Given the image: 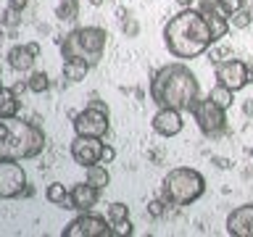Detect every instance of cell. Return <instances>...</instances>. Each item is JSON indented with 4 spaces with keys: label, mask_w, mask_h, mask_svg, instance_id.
<instances>
[{
    "label": "cell",
    "mask_w": 253,
    "mask_h": 237,
    "mask_svg": "<svg viewBox=\"0 0 253 237\" xmlns=\"http://www.w3.org/2000/svg\"><path fill=\"white\" fill-rule=\"evenodd\" d=\"M164 45L174 58L193 61L213 45L206 16L198 8H182L164 27Z\"/></svg>",
    "instance_id": "1"
},
{
    "label": "cell",
    "mask_w": 253,
    "mask_h": 237,
    "mask_svg": "<svg viewBox=\"0 0 253 237\" xmlns=\"http://www.w3.org/2000/svg\"><path fill=\"white\" fill-rule=\"evenodd\" d=\"M198 98H201V84L185 63H166L150 79V100L158 108L190 111Z\"/></svg>",
    "instance_id": "2"
},
{
    "label": "cell",
    "mask_w": 253,
    "mask_h": 237,
    "mask_svg": "<svg viewBox=\"0 0 253 237\" xmlns=\"http://www.w3.org/2000/svg\"><path fill=\"white\" fill-rule=\"evenodd\" d=\"M47 137L37 124L19 116H0V161H29L45 150Z\"/></svg>",
    "instance_id": "3"
},
{
    "label": "cell",
    "mask_w": 253,
    "mask_h": 237,
    "mask_svg": "<svg viewBox=\"0 0 253 237\" xmlns=\"http://www.w3.org/2000/svg\"><path fill=\"white\" fill-rule=\"evenodd\" d=\"M106 42H108V32L103 27H77L63 40H58L63 61H84L90 66L100 63Z\"/></svg>",
    "instance_id": "4"
},
{
    "label": "cell",
    "mask_w": 253,
    "mask_h": 237,
    "mask_svg": "<svg viewBox=\"0 0 253 237\" xmlns=\"http://www.w3.org/2000/svg\"><path fill=\"white\" fill-rule=\"evenodd\" d=\"M203 195H206V177L198 169H190V166L169 169V174L161 182V198L174 208L201 200Z\"/></svg>",
    "instance_id": "5"
},
{
    "label": "cell",
    "mask_w": 253,
    "mask_h": 237,
    "mask_svg": "<svg viewBox=\"0 0 253 237\" xmlns=\"http://www.w3.org/2000/svg\"><path fill=\"white\" fill-rule=\"evenodd\" d=\"M190 114H193L198 129H201L206 137H219V134H224V129H227V111L219 108L209 95H206V98H198L193 103V108H190Z\"/></svg>",
    "instance_id": "6"
},
{
    "label": "cell",
    "mask_w": 253,
    "mask_h": 237,
    "mask_svg": "<svg viewBox=\"0 0 253 237\" xmlns=\"http://www.w3.org/2000/svg\"><path fill=\"white\" fill-rule=\"evenodd\" d=\"M74 132L82 137H106L108 134V108L103 106H87L79 114H74Z\"/></svg>",
    "instance_id": "7"
},
{
    "label": "cell",
    "mask_w": 253,
    "mask_h": 237,
    "mask_svg": "<svg viewBox=\"0 0 253 237\" xmlns=\"http://www.w3.org/2000/svg\"><path fill=\"white\" fill-rule=\"evenodd\" d=\"M111 221H106L103 216H95L90 211H82L77 219H71L63 235L66 237H114V229L108 227Z\"/></svg>",
    "instance_id": "8"
},
{
    "label": "cell",
    "mask_w": 253,
    "mask_h": 237,
    "mask_svg": "<svg viewBox=\"0 0 253 237\" xmlns=\"http://www.w3.org/2000/svg\"><path fill=\"white\" fill-rule=\"evenodd\" d=\"M27 190V171L21 161H0V200L21 198Z\"/></svg>",
    "instance_id": "9"
},
{
    "label": "cell",
    "mask_w": 253,
    "mask_h": 237,
    "mask_svg": "<svg viewBox=\"0 0 253 237\" xmlns=\"http://www.w3.org/2000/svg\"><path fill=\"white\" fill-rule=\"evenodd\" d=\"M213 74H216V82L229 87L232 92H240L245 87L251 84V71H248V63L240 61V58H227L216 63V69H213Z\"/></svg>",
    "instance_id": "10"
},
{
    "label": "cell",
    "mask_w": 253,
    "mask_h": 237,
    "mask_svg": "<svg viewBox=\"0 0 253 237\" xmlns=\"http://www.w3.org/2000/svg\"><path fill=\"white\" fill-rule=\"evenodd\" d=\"M103 145H106L103 137H82V134H77L74 142H71V158H74V163L87 169L92 163H100Z\"/></svg>",
    "instance_id": "11"
},
{
    "label": "cell",
    "mask_w": 253,
    "mask_h": 237,
    "mask_svg": "<svg viewBox=\"0 0 253 237\" xmlns=\"http://www.w3.org/2000/svg\"><path fill=\"white\" fill-rule=\"evenodd\" d=\"M150 126L161 137H177L185 129V118H182V111L177 108H158L153 118H150Z\"/></svg>",
    "instance_id": "12"
},
{
    "label": "cell",
    "mask_w": 253,
    "mask_h": 237,
    "mask_svg": "<svg viewBox=\"0 0 253 237\" xmlns=\"http://www.w3.org/2000/svg\"><path fill=\"white\" fill-rule=\"evenodd\" d=\"M227 235L235 237H253V203H243L229 211L227 216Z\"/></svg>",
    "instance_id": "13"
},
{
    "label": "cell",
    "mask_w": 253,
    "mask_h": 237,
    "mask_svg": "<svg viewBox=\"0 0 253 237\" xmlns=\"http://www.w3.org/2000/svg\"><path fill=\"white\" fill-rule=\"evenodd\" d=\"M100 193L103 190H98L95 185H90V182H79V185H74L69 190V198H71V208L74 211H92L95 205H98L100 200Z\"/></svg>",
    "instance_id": "14"
},
{
    "label": "cell",
    "mask_w": 253,
    "mask_h": 237,
    "mask_svg": "<svg viewBox=\"0 0 253 237\" xmlns=\"http://www.w3.org/2000/svg\"><path fill=\"white\" fill-rule=\"evenodd\" d=\"M37 55H40V45L29 42V45H13L5 58H8V66H11L13 71H29L32 66H35Z\"/></svg>",
    "instance_id": "15"
},
{
    "label": "cell",
    "mask_w": 253,
    "mask_h": 237,
    "mask_svg": "<svg viewBox=\"0 0 253 237\" xmlns=\"http://www.w3.org/2000/svg\"><path fill=\"white\" fill-rule=\"evenodd\" d=\"M0 116H19V92L13 87H0Z\"/></svg>",
    "instance_id": "16"
},
{
    "label": "cell",
    "mask_w": 253,
    "mask_h": 237,
    "mask_svg": "<svg viewBox=\"0 0 253 237\" xmlns=\"http://www.w3.org/2000/svg\"><path fill=\"white\" fill-rule=\"evenodd\" d=\"M84 177H87V182H90V185H95L98 190H106V187L111 185V174H108V169H106L103 163L87 166V169H84Z\"/></svg>",
    "instance_id": "17"
},
{
    "label": "cell",
    "mask_w": 253,
    "mask_h": 237,
    "mask_svg": "<svg viewBox=\"0 0 253 237\" xmlns=\"http://www.w3.org/2000/svg\"><path fill=\"white\" fill-rule=\"evenodd\" d=\"M45 198L50 200L53 205H58V208H71V198H69V190L61 185V182H53V185H47L45 190Z\"/></svg>",
    "instance_id": "18"
},
{
    "label": "cell",
    "mask_w": 253,
    "mask_h": 237,
    "mask_svg": "<svg viewBox=\"0 0 253 237\" xmlns=\"http://www.w3.org/2000/svg\"><path fill=\"white\" fill-rule=\"evenodd\" d=\"M92 66L84 61H63V79L66 82H82Z\"/></svg>",
    "instance_id": "19"
},
{
    "label": "cell",
    "mask_w": 253,
    "mask_h": 237,
    "mask_svg": "<svg viewBox=\"0 0 253 237\" xmlns=\"http://www.w3.org/2000/svg\"><path fill=\"white\" fill-rule=\"evenodd\" d=\"M209 98L216 103L219 108H232V103H235V92L229 90V87H224V84H219L216 82V87H211V92H209Z\"/></svg>",
    "instance_id": "20"
},
{
    "label": "cell",
    "mask_w": 253,
    "mask_h": 237,
    "mask_svg": "<svg viewBox=\"0 0 253 237\" xmlns=\"http://www.w3.org/2000/svg\"><path fill=\"white\" fill-rule=\"evenodd\" d=\"M47 87H50V77H47L45 71H32L29 79H27V90L35 92V95H42Z\"/></svg>",
    "instance_id": "21"
},
{
    "label": "cell",
    "mask_w": 253,
    "mask_h": 237,
    "mask_svg": "<svg viewBox=\"0 0 253 237\" xmlns=\"http://www.w3.org/2000/svg\"><path fill=\"white\" fill-rule=\"evenodd\" d=\"M55 16H58L61 21H74L79 16V0H58Z\"/></svg>",
    "instance_id": "22"
},
{
    "label": "cell",
    "mask_w": 253,
    "mask_h": 237,
    "mask_svg": "<svg viewBox=\"0 0 253 237\" xmlns=\"http://www.w3.org/2000/svg\"><path fill=\"white\" fill-rule=\"evenodd\" d=\"M253 24V8H240L237 13H232L229 16V27L232 29H240V32H245Z\"/></svg>",
    "instance_id": "23"
},
{
    "label": "cell",
    "mask_w": 253,
    "mask_h": 237,
    "mask_svg": "<svg viewBox=\"0 0 253 237\" xmlns=\"http://www.w3.org/2000/svg\"><path fill=\"white\" fill-rule=\"evenodd\" d=\"M106 216L111 221V227L119 224V221H124V219H129V205L126 203H108V208H106Z\"/></svg>",
    "instance_id": "24"
},
{
    "label": "cell",
    "mask_w": 253,
    "mask_h": 237,
    "mask_svg": "<svg viewBox=\"0 0 253 237\" xmlns=\"http://www.w3.org/2000/svg\"><path fill=\"white\" fill-rule=\"evenodd\" d=\"M245 3H248V0H216V5H219V11L227 16H232V13H237L240 11V8H245Z\"/></svg>",
    "instance_id": "25"
},
{
    "label": "cell",
    "mask_w": 253,
    "mask_h": 237,
    "mask_svg": "<svg viewBox=\"0 0 253 237\" xmlns=\"http://www.w3.org/2000/svg\"><path fill=\"white\" fill-rule=\"evenodd\" d=\"M227 58H232V47L213 42L211 45V63H221V61H227Z\"/></svg>",
    "instance_id": "26"
},
{
    "label": "cell",
    "mask_w": 253,
    "mask_h": 237,
    "mask_svg": "<svg viewBox=\"0 0 253 237\" xmlns=\"http://www.w3.org/2000/svg\"><path fill=\"white\" fill-rule=\"evenodd\" d=\"M166 208H169V203L164 200V198H156V200H150L148 203V216H153V219H161Z\"/></svg>",
    "instance_id": "27"
},
{
    "label": "cell",
    "mask_w": 253,
    "mask_h": 237,
    "mask_svg": "<svg viewBox=\"0 0 253 237\" xmlns=\"http://www.w3.org/2000/svg\"><path fill=\"white\" fill-rule=\"evenodd\" d=\"M122 29L126 32V37H137V32H140V27H137V21L132 19V13H124L122 11Z\"/></svg>",
    "instance_id": "28"
},
{
    "label": "cell",
    "mask_w": 253,
    "mask_h": 237,
    "mask_svg": "<svg viewBox=\"0 0 253 237\" xmlns=\"http://www.w3.org/2000/svg\"><path fill=\"white\" fill-rule=\"evenodd\" d=\"M114 235H132L134 232V227H132V221L129 219H124V221H119V224H114Z\"/></svg>",
    "instance_id": "29"
},
{
    "label": "cell",
    "mask_w": 253,
    "mask_h": 237,
    "mask_svg": "<svg viewBox=\"0 0 253 237\" xmlns=\"http://www.w3.org/2000/svg\"><path fill=\"white\" fill-rule=\"evenodd\" d=\"M114 158H116V150L111 148V145H103V158H100V163H114Z\"/></svg>",
    "instance_id": "30"
},
{
    "label": "cell",
    "mask_w": 253,
    "mask_h": 237,
    "mask_svg": "<svg viewBox=\"0 0 253 237\" xmlns=\"http://www.w3.org/2000/svg\"><path fill=\"white\" fill-rule=\"evenodd\" d=\"M211 161H213V163H216V166H219V169H232V161H229V158H219V156H213V158H211Z\"/></svg>",
    "instance_id": "31"
},
{
    "label": "cell",
    "mask_w": 253,
    "mask_h": 237,
    "mask_svg": "<svg viewBox=\"0 0 253 237\" xmlns=\"http://www.w3.org/2000/svg\"><path fill=\"white\" fill-rule=\"evenodd\" d=\"M27 3H29V0H8V5H11L13 11H24V8H27Z\"/></svg>",
    "instance_id": "32"
},
{
    "label": "cell",
    "mask_w": 253,
    "mask_h": 237,
    "mask_svg": "<svg viewBox=\"0 0 253 237\" xmlns=\"http://www.w3.org/2000/svg\"><path fill=\"white\" fill-rule=\"evenodd\" d=\"M243 114L248 116V118H253V98H248V100L243 103Z\"/></svg>",
    "instance_id": "33"
},
{
    "label": "cell",
    "mask_w": 253,
    "mask_h": 237,
    "mask_svg": "<svg viewBox=\"0 0 253 237\" xmlns=\"http://www.w3.org/2000/svg\"><path fill=\"white\" fill-rule=\"evenodd\" d=\"M177 5H179V8H193L195 0H177Z\"/></svg>",
    "instance_id": "34"
},
{
    "label": "cell",
    "mask_w": 253,
    "mask_h": 237,
    "mask_svg": "<svg viewBox=\"0 0 253 237\" xmlns=\"http://www.w3.org/2000/svg\"><path fill=\"white\" fill-rule=\"evenodd\" d=\"M90 3H92V5H100V3H103V0H90Z\"/></svg>",
    "instance_id": "35"
},
{
    "label": "cell",
    "mask_w": 253,
    "mask_h": 237,
    "mask_svg": "<svg viewBox=\"0 0 253 237\" xmlns=\"http://www.w3.org/2000/svg\"><path fill=\"white\" fill-rule=\"evenodd\" d=\"M251 158H253V148H251Z\"/></svg>",
    "instance_id": "36"
},
{
    "label": "cell",
    "mask_w": 253,
    "mask_h": 237,
    "mask_svg": "<svg viewBox=\"0 0 253 237\" xmlns=\"http://www.w3.org/2000/svg\"><path fill=\"white\" fill-rule=\"evenodd\" d=\"M0 87H3V82H0Z\"/></svg>",
    "instance_id": "37"
}]
</instances>
